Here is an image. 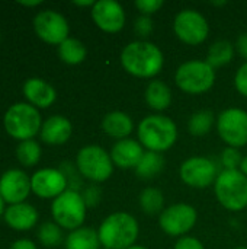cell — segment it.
<instances>
[{
  "instance_id": "obj_1",
  "label": "cell",
  "mask_w": 247,
  "mask_h": 249,
  "mask_svg": "<svg viewBox=\"0 0 247 249\" xmlns=\"http://www.w3.org/2000/svg\"><path fill=\"white\" fill-rule=\"evenodd\" d=\"M121 64L130 74L151 79L160 73L165 64L162 50L148 41L130 42L121 53Z\"/></svg>"
},
{
  "instance_id": "obj_2",
  "label": "cell",
  "mask_w": 247,
  "mask_h": 249,
  "mask_svg": "<svg viewBox=\"0 0 247 249\" xmlns=\"http://www.w3.org/2000/svg\"><path fill=\"white\" fill-rule=\"evenodd\" d=\"M138 142L148 152L162 153L169 150L178 140L175 121L162 114L148 115L141 120L137 130Z\"/></svg>"
},
{
  "instance_id": "obj_3",
  "label": "cell",
  "mask_w": 247,
  "mask_h": 249,
  "mask_svg": "<svg viewBox=\"0 0 247 249\" xmlns=\"http://www.w3.org/2000/svg\"><path fill=\"white\" fill-rule=\"evenodd\" d=\"M138 222L128 213H112L99 226L100 245L106 249H128L138 238Z\"/></svg>"
},
{
  "instance_id": "obj_4",
  "label": "cell",
  "mask_w": 247,
  "mask_h": 249,
  "mask_svg": "<svg viewBox=\"0 0 247 249\" xmlns=\"http://www.w3.org/2000/svg\"><path fill=\"white\" fill-rule=\"evenodd\" d=\"M218 203L230 212H242L247 207V177L239 169H224L214 182Z\"/></svg>"
},
{
  "instance_id": "obj_5",
  "label": "cell",
  "mask_w": 247,
  "mask_h": 249,
  "mask_svg": "<svg viewBox=\"0 0 247 249\" xmlns=\"http://www.w3.org/2000/svg\"><path fill=\"white\" fill-rule=\"evenodd\" d=\"M175 82L185 93L201 95L214 86L215 70L205 60H189L178 67Z\"/></svg>"
},
{
  "instance_id": "obj_6",
  "label": "cell",
  "mask_w": 247,
  "mask_h": 249,
  "mask_svg": "<svg viewBox=\"0 0 247 249\" xmlns=\"http://www.w3.org/2000/svg\"><path fill=\"white\" fill-rule=\"evenodd\" d=\"M7 134L17 140H31L38 131H41V115L33 105L15 104L12 105L3 118Z\"/></svg>"
},
{
  "instance_id": "obj_7",
  "label": "cell",
  "mask_w": 247,
  "mask_h": 249,
  "mask_svg": "<svg viewBox=\"0 0 247 249\" xmlns=\"http://www.w3.org/2000/svg\"><path fill=\"white\" fill-rule=\"evenodd\" d=\"M86 203L83 196L74 190H66L61 196L54 198L51 204V214L54 222L68 231L82 228L86 219Z\"/></svg>"
},
{
  "instance_id": "obj_8",
  "label": "cell",
  "mask_w": 247,
  "mask_h": 249,
  "mask_svg": "<svg viewBox=\"0 0 247 249\" xmlns=\"http://www.w3.org/2000/svg\"><path fill=\"white\" fill-rule=\"evenodd\" d=\"M76 166L83 178L93 182H103L109 179L114 172L111 155L103 147L96 144H90L79 150Z\"/></svg>"
},
{
  "instance_id": "obj_9",
  "label": "cell",
  "mask_w": 247,
  "mask_h": 249,
  "mask_svg": "<svg viewBox=\"0 0 247 249\" xmlns=\"http://www.w3.org/2000/svg\"><path fill=\"white\" fill-rule=\"evenodd\" d=\"M217 131L229 147L240 149L247 144V112L229 108L217 118Z\"/></svg>"
},
{
  "instance_id": "obj_10",
  "label": "cell",
  "mask_w": 247,
  "mask_h": 249,
  "mask_svg": "<svg viewBox=\"0 0 247 249\" xmlns=\"http://www.w3.org/2000/svg\"><path fill=\"white\" fill-rule=\"evenodd\" d=\"M173 31L182 42L188 45H199L207 39L210 25L198 10L183 9L175 18Z\"/></svg>"
},
{
  "instance_id": "obj_11",
  "label": "cell",
  "mask_w": 247,
  "mask_h": 249,
  "mask_svg": "<svg viewBox=\"0 0 247 249\" xmlns=\"http://www.w3.org/2000/svg\"><path fill=\"white\" fill-rule=\"evenodd\" d=\"M197 219L198 213L195 207L185 203H178L160 213L159 225L166 235L176 238L188 233L195 226Z\"/></svg>"
},
{
  "instance_id": "obj_12",
  "label": "cell",
  "mask_w": 247,
  "mask_h": 249,
  "mask_svg": "<svg viewBox=\"0 0 247 249\" xmlns=\"http://www.w3.org/2000/svg\"><path fill=\"white\" fill-rule=\"evenodd\" d=\"M181 178L182 181L192 188L204 190L215 182L218 172L214 160L204 156H194L186 159L181 165Z\"/></svg>"
},
{
  "instance_id": "obj_13",
  "label": "cell",
  "mask_w": 247,
  "mask_h": 249,
  "mask_svg": "<svg viewBox=\"0 0 247 249\" xmlns=\"http://www.w3.org/2000/svg\"><path fill=\"white\" fill-rule=\"evenodd\" d=\"M33 29L36 35L48 42L60 45L68 38V22L67 19L55 10H42L33 19Z\"/></svg>"
},
{
  "instance_id": "obj_14",
  "label": "cell",
  "mask_w": 247,
  "mask_h": 249,
  "mask_svg": "<svg viewBox=\"0 0 247 249\" xmlns=\"http://www.w3.org/2000/svg\"><path fill=\"white\" fill-rule=\"evenodd\" d=\"M67 179L60 169L44 168L31 178V190L41 198H57L67 190Z\"/></svg>"
},
{
  "instance_id": "obj_15",
  "label": "cell",
  "mask_w": 247,
  "mask_h": 249,
  "mask_svg": "<svg viewBox=\"0 0 247 249\" xmlns=\"http://www.w3.org/2000/svg\"><path fill=\"white\" fill-rule=\"evenodd\" d=\"M92 19L98 28L108 34L119 32L125 25L124 7L114 0H99L90 10Z\"/></svg>"
},
{
  "instance_id": "obj_16",
  "label": "cell",
  "mask_w": 247,
  "mask_h": 249,
  "mask_svg": "<svg viewBox=\"0 0 247 249\" xmlns=\"http://www.w3.org/2000/svg\"><path fill=\"white\" fill-rule=\"evenodd\" d=\"M31 193V178L19 169L6 171L0 178V197L4 203L20 204Z\"/></svg>"
},
{
  "instance_id": "obj_17",
  "label": "cell",
  "mask_w": 247,
  "mask_h": 249,
  "mask_svg": "<svg viewBox=\"0 0 247 249\" xmlns=\"http://www.w3.org/2000/svg\"><path fill=\"white\" fill-rule=\"evenodd\" d=\"M143 155H144V149L141 143L130 137L124 140H118L111 150V159L114 165L122 169H130V168L135 169Z\"/></svg>"
},
{
  "instance_id": "obj_18",
  "label": "cell",
  "mask_w": 247,
  "mask_h": 249,
  "mask_svg": "<svg viewBox=\"0 0 247 249\" xmlns=\"http://www.w3.org/2000/svg\"><path fill=\"white\" fill-rule=\"evenodd\" d=\"M71 123L63 115H52L41 127V140L47 144H64L71 136Z\"/></svg>"
},
{
  "instance_id": "obj_19",
  "label": "cell",
  "mask_w": 247,
  "mask_h": 249,
  "mask_svg": "<svg viewBox=\"0 0 247 249\" xmlns=\"http://www.w3.org/2000/svg\"><path fill=\"white\" fill-rule=\"evenodd\" d=\"M23 93L26 99L39 108H48L54 104L57 93L55 89L39 77H31L23 85Z\"/></svg>"
},
{
  "instance_id": "obj_20",
  "label": "cell",
  "mask_w": 247,
  "mask_h": 249,
  "mask_svg": "<svg viewBox=\"0 0 247 249\" xmlns=\"http://www.w3.org/2000/svg\"><path fill=\"white\" fill-rule=\"evenodd\" d=\"M4 220L15 231H29L38 222V212L26 203L13 204L4 212Z\"/></svg>"
},
{
  "instance_id": "obj_21",
  "label": "cell",
  "mask_w": 247,
  "mask_h": 249,
  "mask_svg": "<svg viewBox=\"0 0 247 249\" xmlns=\"http://www.w3.org/2000/svg\"><path fill=\"white\" fill-rule=\"evenodd\" d=\"M102 130L112 139L124 140L134 130V123L131 117L122 111H112L106 114L102 120Z\"/></svg>"
},
{
  "instance_id": "obj_22",
  "label": "cell",
  "mask_w": 247,
  "mask_h": 249,
  "mask_svg": "<svg viewBox=\"0 0 247 249\" xmlns=\"http://www.w3.org/2000/svg\"><path fill=\"white\" fill-rule=\"evenodd\" d=\"M146 104L154 111H165L172 104V92L169 86L162 80H153L146 88Z\"/></svg>"
},
{
  "instance_id": "obj_23",
  "label": "cell",
  "mask_w": 247,
  "mask_h": 249,
  "mask_svg": "<svg viewBox=\"0 0 247 249\" xmlns=\"http://www.w3.org/2000/svg\"><path fill=\"white\" fill-rule=\"evenodd\" d=\"M99 235L92 228H79L71 231L66 239L67 249H100Z\"/></svg>"
},
{
  "instance_id": "obj_24",
  "label": "cell",
  "mask_w": 247,
  "mask_h": 249,
  "mask_svg": "<svg viewBox=\"0 0 247 249\" xmlns=\"http://www.w3.org/2000/svg\"><path fill=\"white\" fill-rule=\"evenodd\" d=\"M165 169V158L156 152H144L140 163L135 168V174L141 179L156 178Z\"/></svg>"
},
{
  "instance_id": "obj_25",
  "label": "cell",
  "mask_w": 247,
  "mask_h": 249,
  "mask_svg": "<svg viewBox=\"0 0 247 249\" xmlns=\"http://www.w3.org/2000/svg\"><path fill=\"white\" fill-rule=\"evenodd\" d=\"M87 55V50L84 47V44L76 38H67L64 42H61L58 45V57L61 58V61L76 66L84 61Z\"/></svg>"
},
{
  "instance_id": "obj_26",
  "label": "cell",
  "mask_w": 247,
  "mask_h": 249,
  "mask_svg": "<svg viewBox=\"0 0 247 249\" xmlns=\"http://www.w3.org/2000/svg\"><path fill=\"white\" fill-rule=\"evenodd\" d=\"M233 55H234V47H233V44L230 41L220 39V41H215L210 47L205 61L213 69H218V67H223V66L229 64L233 60Z\"/></svg>"
},
{
  "instance_id": "obj_27",
  "label": "cell",
  "mask_w": 247,
  "mask_h": 249,
  "mask_svg": "<svg viewBox=\"0 0 247 249\" xmlns=\"http://www.w3.org/2000/svg\"><path fill=\"white\" fill-rule=\"evenodd\" d=\"M140 207L148 216H154V214L162 213L163 207H165L163 193L157 188H153V187L143 190L140 194Z\"/></svg>"
},
{
  "instance_id": "obj_28",
  "label": "cell",
  "mask_w": 247,
  "mask_h": 249,
  "mask_svg": "<svg viewBox=\"0 0 247 249\" xmlns=\"http://www.w3.org/2000/svg\"><path fill=\"white\" fill-rule=\"evenodd\" d=\"M214 124V112L210 109H201L191 115L188 121V130L192 136L201 137L210 133Z\"/></svg>"
},
{
  "instance_id": "obj_29",
  "label": "cell",
  "mask_w": 247,
  "mask_h": 249,
  "mask_svg": "<svg viewBox=\"0 0 247 249\" xmlns=\"http://www.w3.org/2000/svg\"><path fill=\"white\" fill-rule=\"evenodd\" d=\"M16 158L23 166H33L41 159V147L32 139L20 142L16 147Z\"/></svg>"
},
{
  "instance_id": "obj_30",
  "label": "cell",
  "mask_w": 247,
  "mask_h": 249,
  "mask_svg": "<svg viewBox=\"0 0 247 249\" xmlns=\"http://www.w3.org/2000/svg\"><path fill=\"white\" fill-rule=\"evenodd\" d=\"M38 239L44 247L52 248V247L60 245V242L63 241V232L57 223L45 222L38 231Z\"/></svg>"
},
{
  "instance_id": "obj_31",
  "label": "cell",
  "mask_w": 247,
  "mask_h": 249,
  "mask_svg": "<svg viewBox=\"0 0 247 249\" xmlns=\"http://www.w3.org/2000/svg\"><path fill=\"white\" fill-rule=\"evenodd\" d=\"M242 160H243V156H242V153L239 152V149L227 147V149H224V150H223V155H221V163H223L224 169H229V171L240 169Z\"/></svg>"
},
{
  "instance_id": "obj_32",
  "label": "cell",
  "mask_w": 247,
  "mask_h": 249,
  "mask_svg": "<svg viewBox=\"0 0 247 249\" xmlns=\"http://www.w3.org/2000/svg\"><path fill=\"white\" fill-rule=\"evenodd\" d=\"M64 168L66 169H60L63 174H64V177H66V179H67V184L70 185V188L68 190H74V191H77L79 190V187L82 185V174L79 172V169H77V166L74 168V166H71L68 162H66V165H64Z\"/></svg>"
},
{
  "instance_id": "obj_33",
  "label": "cell",
  "mask_w": 247,
  "mask_h": 249,
  "mask_svg": "<svg viewBox=\"0 0 247 249\" xmlns=\"http://www.w3.org/2000/svg\"><path fill=\"white\" fill-rule=\"evenodd\" d=\"M154 28V23H153V19L150 16H144L141 15L140 18H137L135 23H134V29H135V34L140 35L141 38H147L150 36L151 31Z\"/></svg>"
},
{
  "instance_id": "obj_34",
  "label": "cell",
  "mask_w": 247,
  "mask_h": 249,
  "mask_svg": "<svg viewBox=\"0 0 247 249\" xmlns=\"http://www.w3.org/2000/svg\"><path fill=\"white\" fill-rule=\"evenodd\" d=\"M163 6V0H137L135 1V7L144 15V16H150L154 15L156 12H159Z\"/></svg>"
},
{
  "instance_id": "obj_35",
  "label": "cell",
  "mask_w": 247,
  "mask_h": 249,
  "mask_svg": "<svg viewBox=\"0 0 247 249\" xmlns=\"http://www.w3.org/2000/svg\"><path fill=\"white\" fill-rule=\"evenodd\" d=\"M234 86L240 95L247 98V61L239 67V70L234 76Z\"/></svg>"
},
{
  "instance_id": "obj_36",
  "label": "cell",
  "mask_w": 247,
  "mask_h": 249,
  "mask_svg": "<svg viewBox=\"0 0 247 249\" xmlns=\"http://www.w3.org/2000/svg\"><path fill=\"white\" fill-rule=\"evenodd\" d=\"M100 198H102V191L96 185H89L84 190V193H83V200L86 203V207H95V206H98L99 201H100Z\"/></svg>"
},
{
  "instance_id": "obj_37",
  "label": "cell",
  "mask_w": 247,
  "mask_h": 249,
  "mask_svg": "<svg viewBox=\"0 0 247 249\" xmlns=\"http://www.w3.org/2000/svg\"><path fill=\"white\" fill-rule=\"evenodd\" d=\"M173 249H205L202 242L197 238L192 236H182L181 239H178V242L175 244Z\"/></svg>"
},
{
  "instance_id": "obj_38",
  "label": "cell",
  "mask_w": 247,
  "mask_h": 249,
  "mask_svg": "<svg viewBox=\"0 0 247 249\" xmlns=\"http://www.w3.org/2000/svg\"><path fill=\"white\" fill-rule=\"evenodd\" d=\"M236 47H237L239 54H240L243 58H246L247 61V34H242V35L237 38Z\"/></svg>"
},
{
  "instance_id": "obj_39",
  "label": "cell",
  "mask_w": 247,
  "mask_h": 249,
  "mask_svg": "<svg viewBox=\"0 0 247 249\" xmlns=\"http://www.w3.org/2000/svg\"><path fill=\"white\" fill-rule=\"evenodd\" d=\"M9 249H36V247H35V244H33L32 241H29V239H19V241L13 242Z\"/></svg>"
},
{
  "instance_id": "obj_40",
  "label": "cell",
  "mask_w": 247,
  "mask_h": 249,
  "mask_svg": "<svg viewBox=\"0 0 247 249\" xmlns=\"http://www.w3.org/2000/svg\"><path fill=\"white\" fill-rule=\"evenodd\" d=\"M95 3H96V1H93V0H74V1H73V4L80 6V7H93Z\"/></svg>"
},
{
  "instance_id": "obj_41",
  "label": "cell",
  "mask_w": 247,
  "mask_h": 249,
  "mask_svg": "<svg viewBox=\"0 0 247 249\" xmlns=\"http://www.w3.org/2000/svg\"><path fill=\"white\" fill-rule=\"evenodd\" d=\"M22 6H28V7H33V6H38V4H41L42 1L41 0H35V1H19Z\"/></svg>"
},
{
  "instance_id": "obj_42",
  "label": "cell",
  "mask_w": 247,
  "mask_h": 249,
  "mask_svg": "<svg viewBox=\"0 0 247 249\" xmlns=\"http://www.w3.org/2000/svg\"><path fill=\"white\" fill-rule=\"evenodd\" d=\"M242 174H245L247 177V156L243 158V160H242V165H240V169H239Z\"/></svg>"
},
{
  "instance_id": "obj_43",
  "label": "cell",
  "mask_w": 247,
  "mask_h": 249,
  "mask_svg": "<svg viewBox=\"0 0 247 249\" xmlns=\"http://www.w3.org/2000/svg\"><path fill=\"white\" fill-rule=\"evenodd\" d=\"M4 212H6V210H4V201H3V198L0 197V216H1Z\"/></svg>"
},
{
  "instance_id": "obj_44",
  "label": "cell",
  "mask_w": 247,
  "mask_h": 249,
  "mask_svg": "<svg viewBox=\"0 0 247 249\" xmlns=\"http://www.w3.org/2000/svg\"><path fill=\"white\" fill-rule=\"evenodd\" d=\"M211 4L213 6H224V4H227V1H211Z\"/></svg>"
},
{
  "instance_id": "obj_45",
  "label": "cell",
  "mask_w": 247,
  "mask_h": 249,
  "mask_svg": "<svg viewBox=\"0 0 247 249\" xmlns=\"http://www.w3.org/2000/svg\"><path fill=\"white\" fill-rule=\"evenodd\" d=\"M128 249H147V248H144V247H140V245H134V247H131V248H128Z\"/></svg>"
},
{
  "instance_id": "obj_46",
  "label": "cell",
  "mask_w": 247,
  "mask_h": 249,
  "mask_svg": "<svg viewBox=\"0 0 247 249\" xmlns=\"http://www.w3.org/2000/svg\"><path fill=\"white\" fill-rule=\"evenodd\" d=\"M234 249H247V247H239V248H234Z\"/></svg>"
},
{
  "instance_id": "obj_47",
  "label": "cell",
  "mask_w": 247,
  "mask_h": 249,
  "mask_svg": "<svg viewBox=\"0 0 247 249\" xmlns=\"http://www.w3.org/2000/svg\"><path fill=\"white\" fill-rule=\"evenodd\" d=\"M102 249H106V248H102Z\"/></svg>"
}]
</instances>
